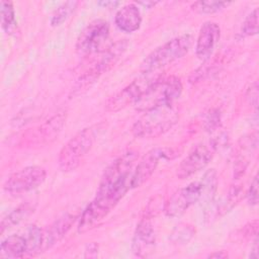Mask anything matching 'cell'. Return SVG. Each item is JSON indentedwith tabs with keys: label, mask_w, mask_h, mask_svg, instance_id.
Instances as JSON below:
<instances>
[{
	"label": "cell",
	"mask_w": 259,
	"mask_h": 259,
	"mask_svg": "<svg viewBox=\"0 0 259 259\" xmlns=\"http://www.w3.org/2000/svg\"><path fill=\"white\" fill-rule=\"evenodd\" d=\"M130 178L122 179L107 188L97 190L96 197L88 204L80 218L79 233H85L93 229L104 220L131 188Z\"/></svg>",
	"instance_id": "1"
},
{
	"label": "cell",
	"mask_w": 259,
	"mask_h": 259,
	"mask_svg": "<svg viewBox=\"0 0 259 259\" xmlns=\"http://www.w3.org/2000/svg\"><path fill=\"white\" fill-rule=\"evenodd\" d=\"M179 118L178 109L173 103L161 105L145 113L134 123L132 133L142 139L158 138L167 133Z\"/></svg>",
	"instance_id": "2"
},
{
	"label": "cell",
	"mask_w": 259,
	"mask_h": 259,
	"mask_svg": "<svg viewBox=\"0 0 259 259\" xmlns=\"http://www.w3.org/2000/svg\"><path fill=\"white\" fill-rule=\"evenodd\" d=\"M182 92V84L175 76H160L143 94L135 104L139 111H147L152 108L173 103Z\"/></svg>",
	"instance_id": "3"
},
{
	"label": "cell",
	"mask_w": 259,
	"mask_h": 259,
	"mask_svg": "<svg viewBox=\"0 0 259 259\" xmlns=\"http://www.w3.org/2000/svg\"><path fill=\"white\" fill-rule=\"evenodd\" d=\"M192 40L193 38L190 34H183L168 40L148 55V57L141 64V71L143 73L156 72L159 69L182 58L189 51Z\"/></svg>",
	"instance_id": "4"
},
{
	"label": "cell",
	"mask_w": 259,
	"mask_h": 259,
	"mask_svg": "<svg viewBox=\"0 0 259 259\" xmlns=\"http://www.w3.org/2000/svg\"><path fill=\"white\" fill-rule=\"evenodd\" d=\"M95 132L92 127H86L76 134L60 151L58 162L62 171L75 170L93 147Z\"/></svg>",
	"instance_id": "5"
},
{
	"label": "cell",
	"mask_w": 259,
	"mask_h": 259,
	"mask_svg": "<svg viewBox=\"0 0 259 259\" xmlns=\"http://www.w3.org/2000/svg\"><path fill=\"white\" fill-rule=\"evenodd\" d=\"M155 72L142 73L131 84L111 96L105 103L107 111H118L131 104H136L149 87L160 77Z\"/></svg>",
	"instance_id": "6"
},
{
	"label": "cell",
	"mask_w": 259,
	"mask_h": 259,
	"mask_svg": "<svg viewBox=\"0 0 259 259\" xmlns=\"http://www.w3.org/2000/svg\"><path fill=\"white\" fill-rule=\"evenodd\" d=\"M47 172L39 166H28L13 173L4 183V190L11 195H20L35 189L45 181Z\"/></svg>",
	"instance_id": "7"
},
{
	"label": "cell",
	"mask_w": 259,
	"mask_h": 259,
	"mask_svg": "<svg viewBox=\"0 0 259 259\" xmlns=\"http://www.w3.org/2000/svg\"><path fill=\"white\" fill-rule=\"evenodd\" d=\"M109 36V25L105 20L97 19L90 22L79 34L76 50L82 56L97 53Z\"/></svg>",
	"instance_id": "8"
},
{
	"label": "cell",
	"mask_w": 259,
	"mask_h": 259,
	"mask_svg": "<svg viewBox=\"0 0 259 259\" xmlns=\"http://www.w3.org/2000/svg\"><path fill=\"white\" fill-rule=\"evenodd\" d=\"M217 147L218 144L214 141L210 142L209 145L199 144L195 146L180 163L177 168V176L180 179H186L203 169L211 160Z\"/></svg>",
	"instance_id": "9"
},
{
	"label": "cell",
	"mask_w": 259,
	"mask_h": 259,
	"mask_svg": "<svg viewBox=\"0 0 259 259\" xmlns=\"http://www.w3.org/2000/svg\"><path fill=\"white\" fill-rule=\"evenodd\" d=\"M201 195L199 181L192 182L187 186L178 189L165 203L164 211L170 218L182 215L192 204L198 202Z\"/></svg>",
	"instance_id": "10"
},
{
	"label": "cell",
	"mask_w": 259,
	"mask_h": 259,
	"mask_svg": "<svg viewBox=\"0 0 259 259\" xmlns=\"http://www.w3.org/2000/svg\"><path fill=\"white\" fill-rule=\"evenodd\" d=\"M173 155L172 150L167 148H154L150 150L139 162L131 178V187L143 185L154 173L158 164L163 159H169Z\"/></svg>",
	"instance_id": "11"
},
{
	"label": "cell",
	"mask_w": 259,
	"mask_h": 259,
	"mask_svg": "<svg viewBox=\"0 0 259 259\" xmlns=\"http://www.w3.org/2000/svg\"><path fill=\"white\" fill-rule=\"evenodd\" d=\"M138 158V153L128 151L114 160L104 171L98 189L107 188L130 177V171Z\"/></svg>",
	"instance_id": "12"
},
{
	"label": "cell",
	"mask_w": 259,
	"mask_h": 259,
	"mask_svg": "<svg viewBox=\"0 0 259 259\" xmlns=\"http://www.w3.org/2000/svg\"><path fill=\"white\" fill-rule=\"evenodd\" d=\"M155 243L156 235L152 224L147 220L141 221L137 226L133 238V253L141 258L147 257L153 253L155 249Z\"/></svg>",
	"instance_id": "13"
},
{
	"label": "cell",
	"mask_w": 259,
	"mask_h": 259,
	"mask_svg": "<svg viewBox=\"0 0 259 259\" xmlns=\"http://www.w3.org/2000/svg\"><path fill=\"white\" fill-rule=\"evenodd\" d=\"M220 35L221 28L218 23L206 21L201 25L195 47V52L198 59L205 61L211 56L220 39Z\"/></svg>",
	"instance_id": "14"
},
{
	"label": "cell",
	"mask_w": 259,
	"mask_h": 259,
	"mask_svg": "<svg viewBox=\"0 0 259 259\" xmlns=\"http://www.w3.org/2000/svg\"><path fill=\"white\" fill-rule=\"evenodd\" d=\"M76 215L71 213H66L55 221L45 232L42 239L41 250H46L57 242H59L71 229L72 225L76 221Z\"/></svg>",
	"instance_id": "15"
},
{
	"label": "cell",
	"mask_w": 259,
	"mask_h": 259,
	"mask_svg": "<svg viewBox=\"0 0 259 259\" xmlns=\"http://www.w3.org/2000/svg\"><path fill=\"white\" fill-rule=\"evenodd\" d=\"M115 24L124 32H134L140 28L142 16L140 9L134 3L121 7L115 14Z\"/></svg>",
	"instance_id": "16"
},
{
	"label": "cell",
	"mask_w": 259,
	"mask_h": 259,
	"mask_svg": "<svg viewBox=\"0 0 259 259\" xmlns=\"http://www.w3.org/2000/svg\"><path fill=\"white\" fill-rule=\"evenodd\" d=\"M26 250L24 236L12 235L2 241L0 246V258H20L26 255Z\"/></svg>",
	"instance_id": "17"
},
{
	"label": "cell",
	"mask_w": 259,
	"mask_h": 259,
	"mask_svg": "<svg viewBox=\"0 0 259 259\" xmlns=\"http://www.w3.org/2000/svg\"><path fill=\"white\" fill-rule=\"evenodd\" d=\"M65 112H59L58 114H55L38 127V131L36 132L38 135L37 138L45 143H50V141H53L59 135L65 123Z\"/></svg>",
	"instance_id": "18"
},
{
	"label": "cell",
	"mask_w": 259,
	"mask_h": 259,
	"mask_svg": "<svg viewBox=\"0 0 259 259\" xmlns=\"http://www.w3.org/2000/svg\"><path fill=\"white\" fill-rule=\"evenodd\" d=\"M33 210H34V205H32V203L30 202H25L17 206L16 208H14L2 220L0 225L1 234H3L6 230H9L14 226L20 224L22 221L28 218L33 212Z\"/></svg>",
	"instance_id": "19"
},
{
	"label": "cell",
	"mask_w": 259,
	"mask_h": 259,
	"mask_svg": "<svg viewBox=\"0 0 259 259\" xmlns=\"http://www.w3.org/2000/svg\"><path fill=\"white\" fill-rule=\"evenodd\" d=\"M200 187H201V195L199 201L203 204H208L212 201V198L214 196L215 190H217V172L214 169H210L204 173L201 180L199 181Z\"/></svg>",
	"instance_id": "20"
},
{
	"label": "cell",
	"mask_w": 259,
	"mask_h": 259,
	"mask_svg": "<svg viewBox=\"0 0 259 259\" xmlns=\"http://www.w3.org/2000/svg\"><path fill=\"white\" fill-rule=\"evenodd\" d=\"M26 241V255H33L40 252L42 246L44 232L36 226H30L24 236Z\"/></svg>",
	"instance_id": "21"
},
{
	"label": "cell",
	"mask_w": 259,
	"mask_h": 259,
	"mask_svg": "<svg viewBox=\"0 0 259 259\" xmlns=\"http://www.w3.org/2000/svg\"><path fill=\"white\" fill-rule=\"evenodd\" d=\"M1 24L2 28L7 32L11 33L16 28V20L14 8L11 2L2 1L1 2Z\"/></svg>",
	"instance_id": "22"
},
{
	"label": "cell",
	"mask_w": 259,
	"mask_h": 259,
	"mask_svg": "<svg viewBox=\"0 0 259 259\" xmlns=\"http://www.w3.org/2000/svg\"><path fill=\"white\" fill-rule=\"evenodd\" d=\"M78 5L77 1H67L59 6L53 13L51 17V24L53 26H57L62 24L76 9Z\"/></svg>",
	"instance_id": "23"
},
{
	"label": "cell",
	"mask_w": 259,
	"mask_h": 259,
	"mask_svg": "<svg viewBox=\"0 0 259 259\" xmlns=\"http://www.w3.org/2000/svg\"><path fill=\"white\" fill-rule=\"evenodd\" d=\"M231 3L222 1H196L191 5L192 10L198 13H214L227 7Z\"/></svg>",
	"instance_id": "24"
},
{
	"label": "cell",
	"mask_w": 259,
	"mask_h": 259,
	"mask_svg": "<svg viewBox=\"0 0 259 259\" xmlns=\"http://www.w3.org/2000/svg\"><path fill=\"white\" fill-rule=\"evenodd\" d=\"M195 230L188 224H181L177 226L171 234V240L176 244H187L193 237Z\"/></svg>",
	"instance_id": "25"
},
{
	"label": "cell",
	"mask_w": 259,
	"mask_h": 259,
	"mask_svg": "<svg viewBox=\"0 0 259 259\" xmlns=\"http://www.w3.org/2000/svg\"><path fill=\"white\" fill-rule=\"evenodd\" d=\"M258 32V8H255L245 19L242 26L244 35H255Z\"/></svg>",
	"instance_id": "26"
},
{
	"label": "cell",
	"mask_w": 259,
	"mask_h": 259,
	"mask_svg": "<svg viewBox=\"0 0 259 259\" xmlns=\"http://www.w3.org/2000/svg\"><path fill=\"white\" fill-rule=\"evenodd\" d=\"M247 198H248V202L251 205H256L258 202V176L257 175H255V177L251 182V185L247 192Z\"/></svg>",
	"instance_id": "27"
},
{
	"label": "cell",
	"mask_w": 259,
	"mask_h": 259,
	"mask_svg": "<svg viewBox=\"0 0 259 259\" xmlns=\"http://www.w3.org/2000/svg\"><path fill=\"white\" fill-rule=\"evenodd\" d=\"M221 120V116H220V112L215 109L210 110L209 113L207 114L206 118H205V128L206 131H212L214 130L217 126H219Z\"/></svg>",
	"instance_id": "28"
},
{
	"label": "cell",
	"mask_w": 259,
	"mask_h": 259,
	"mask_svg": "<svg viewBox=\"0 0 259 259\" xmlns=\"http://www.w3.org/2000/svg\"><path fill=\"white\" fill-rule=\"evenodd\" d=\"M92 252H94L95 254L98 253V247H97L96 244H91V245L88 246V248L86 250V255L85 256L86 257H93Z\"/></svg>",
	"instance_id": "29"
},
{
	"label": "cell",
	"mask_w": 259,
	"mask_h": 259,
	"mask_svg": "<svg viewBox=\"0 0 259 259\" xmlns=\"http://www.w3.org/2000/svg\"><path fill=\"white\" fill-rule=\"evenodd\" d=\"M209 258H226L228 257V254L225 253L224 251H220V252H214L208 255Z\"/></svg>",
	"instance_id": "30"
},
{
	"label": "cell",
	"mask_w": 259,
	"mask_h": 259,
	"mask_svg": "<svg viewBox=\"0 0 259 259\" xmlns=\"http://www.w3.org/2000/svg\"><path fill=\"white\" fill-rule=\"evenodd\" d=\"M98 4L104 6L105 8H107V7H109V6H113V7H114V6L118 5L119 2H114V1H101V2H98Z\"/></svg>",
	"instance_id": "31"
},
{
	"label": "cell",
	"mask_w": 259,
	"mask_h": 259,
	"mask_svg": "<svg viewBox=\"0 0 259 259\" xmlns=\"http://www.w3.org/2000/svg\"><path fill=\"white\" fill-rule=\"evenodd\" d=\"M140 4H142V5H144V6H146V7H151V6H153V5H155L156 4V2H140Z\"/></svg>",
	"instance_id": "32"
}]
</instances>
